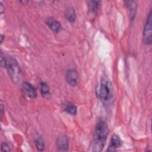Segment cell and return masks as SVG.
<instances>
[{
	"label": "cell",
	"mask_w": 152,
	"mask_h": 152,
	"mask_svg": "<svg viewBox=\"0 0 152 152\" xmlns=\"http://www.w3.org/2000/svg\"><path fill=\"white\" fill-rule=\"evenodd\" d=\"M109 134L107 125L104 120L99 119L97 122L93 137L92 148L94 151H101L105 145Z\"/></svg>",
	"instance_id": "obj_1"
},
{
	"label": "cell",
	"mask_w": 152,
	"mask_h": 152,
	"mask_svg": "<svg viewBox=\"0 0 152 152\" xmlns=\"http://www.w3.org/2000/svg\"><path fill=\"white\" fill-rule=\"evenodd\" d=\"M96 93L99 99L103 102L109 101L112 97V87L110 81L103 78L97 86Z\"/></svg>",
	"instance_id": "obj_2"
},
{
	"label": "cell",
	"mask_w": 152,
	"mask_h": 152,
	"mask_svg": "<svg viewBox=\"0 0 152 152\" xmlns=\"http://www.w3.org/2000/svg\"><path fill=\"white\" fill-rule=\"evenodd\" d=\"M7 59L6 68L11 80L15 83H20L23 79V72L15 58L9 56Z\"/></svg>",
	"instance_id": "obj_3"
},
{
	"label": "cell",
	"mask_w": 152,
	"mask_h": 152,
	"mask_svg": "<svg viewBox=\"0 0 152 152\" xmlns=\"http://www.w3.org/2000/svg\"><path fill=\"white\" fill-rule=\"evenodd\" d=\"M152 11L151 10L146 19L142 32V41L145 45H151L152 42Z\"/></svg>",
	"instance_id": "obj_4"
},
{
	"label": "cell",
	"mask_w": 152,
	"mask_h": 152,
	"mask_svg": "<svg viewBox=\"0 0 152 152\" xmlns=\"http://www.w3.org/2000/svg\"><path fill=\"white\" fill-rule=\"evenodd\" d=\"M22 90L24 94L29 98L34 99L37 96V91L35 88L28 82L23 83Z\"/></svg>",
	"instance_id": "obj_5"
},
{
	"label": "cell",
	"mask_w": 152,
	"mask_h": 152,
	"mask_svg": "<svg viewBox=\"0 0 152 152\" xmlns=\"http://www.w3.org/2000/svg\"><path fill=\"white\" fill-rule=\"evenodd\" d=\"M66 79L68 84L75 87L78 85V75L77 72L74 69H69L66 72Z\"/></svg>",
	"instance_id": "obj_6"
},
{
	"label": "cell",
	"mask_w": 152,
	"mask_h": 152,
	"mask_svg": "<svg viewBox=\"0 0 152 152\" xmlns=\"http://www.w3.org/2000/svg\"><path fill=\"white\" fill-rule=\"evenodd\" d=\"M46 23L48 27L55 33L59 32L62 28L60 23L53 17L48 18L46 20Z\"/></svg>",
	"instance_id": "obj_7"
},
{
	"label": "cell",
	"mask_w": 152,
	"mask_h": 152,
	"mask_svg": "<svg viewBox=\"0 0 152 152\" xmlns=\"http://www.w3.org/2000/svg\"><path fill=\"white\" fill-rule=\"evenodd\" d=\"M56 145L59 150L62 151L67 150L69 146V141L68 138L65 135L59 136L57 138Z\"/></svg>",
	"instance_id": "obj_8"
},
{
	"label": "cell",
	"mask_w": 152,
	"mask_h": 152,
	"mask_svg": "<svg viewBox=\"0 0 152 152\" xmlns=\"http://www.w3.org/2000/svg\"><path fill=\"white\" fill-rule=\"evenodd\" d=\"M122 146V141L120 137L118 135H113L112 137L110 140V144L107 150L109 151H113L115 148L121 147Z\"/></svg>",
	"instance_id": "obj_9"
},
{
	"label": "cell",
	"mask_w": 152,
	"mask_h": 152,
	"mask_svg": "<svg viewBox=\"0 0 152 152\" xmlns=\"http://www.w3.org/2000/svg\"><path fill=\"white\" fill-rule=\"evenodd\" d=\"M88 10L90 12L96 14L100 7V1H89L87 2Z\"/></svg>",
	"instance_id": "obj_10"
},
{
	"label": "cell",
	"mask_w": 152,
	"mask_h": 152,
	"mask_svg": "<svg viewBox=\"0 0 152 152\" xmlns=\"http://www.w3.org/2000/svg\"><path fill=\"white\" fill-rule=\"evenodd\" d=\"M65 16L68 21L70 23H74L76 18V14L74 9L71 7H68L65 12Z\"/></svg>",
	"instance_id": "obj_11"
},
{
	"label": "cell",
	"mask_w": 152,
	"mask_h": 152,
	"mask_svg": "<svg viewBox=\"0 0 152 152\" xmlns=\"http://www.w3.org/2000/svg\"><path fill=\"white\" fill-rule=\"evenodd\" d=\"M40 90L42 96L48 97L50 94V89L49 86L45 82H41L40 84Z\"/></svg>",
	"instance_id": "obj_12"
},
{
	"label": "cell",
	"mask_w": 152,
	"mask_h": 152,
	"mask_svg": "<svg viewBox=\"0 0 152 152\" xmlns=\"http://www.w3.org/2000/svg\"><path fill=\"white\" fill-rule=\"evenodd\" d=\"M126 6L128 9L129 11L130 15L131 16V18H134L135 15L136 11V4L135 1H126Z\"/></svg>",
	"instance_id": "obj_13"
},
{
	"label": "cell",
	"mask_w": 152,
	"mask_h": 152,
	"mask_svg": "<svg viewBox=\"0 0 152 152\" xmlns=\"http://www.w3.org/2000/svg\"><path fill=\"white\" fill-rule=\"evenodd\" d=\"M34 144L39 151H43L45 149V142L41 137H39L34 140Z\"/></svg>",
	"instance_id": "obj_14"
},
{
	"label": "cell",
	"mask_w": 152,
	"mask_h": 152,
	"mask_svg": "<svg viewBox=\"0 0 152 152\" xmlns=\"http://www.w3.org/2000/svg\"><path fill=\"white\" fill-rule=\"evenodd\" d=\"M64 110L69 114L72 115H75L77 114V107L72 104H65Z\"/></svg>",
	"instance_id": "obj_15"
},
{
	"label": "cell",
	"mask_w": 152,
	"mask_h": 152,
	"mask_svg": "<svg viewBox=\"0 0 152 152\" xmlns=\"http://www.w3.org/2000/svg\"><path fill=\"white\" fill-rule=\"evenodd\" d=\"M11 150L9 145L7 142H2L1 145V151H10Z\"/></svg>",
	"instance_id": "obj_16"
},
{
	"label": "cell",
	"mask_w": 152,
	"mask_h": 152,
	"mask_svg": "<svg viewBox=\"0 0 152 152\" xmlns=\"http://www.w3.org/2000/svg\"><path fill=\"white\" fill-rule=\"evenodd\" d=\"M7 65V59L2 56V54L1 55V66L3 68H6Z\"/></svg>",
	"instance_id": "obj_17"
},
{
	"label": "cell",
	"mask_w": 152,
	"mask_h": 152,
	"mask_svg": "<svg viewBox=\"0 0 152 152\" xmlns=\"http://www.w3.org/2000/svg\"><path fill=\"white\" fill-rule=\"evenodd\" d=\"M4 11H5V7H4V5L2 4V2H1L0 3V12L2 14Z\"/></svg>",
	"instance_id": "obj_18"
},
{
	"label": "cell",
	"mask_w": 152,
	"mask_h": 152,
	"mask_svg": "<svg viewBox=\"0 0 152 152\" xmlns=\"http://www.w3.org/2000/svg\"><path fill=\"white\" fill-rule=\"evenodd\" d=\"M1 118H2V115H3V106L1 104Z\"/></svg>",
	"instance_id": "obj_19"
},
{
	"label": "cell",
	"mask_w": 152,
	"mask_h": 152,
	"mask_svg": "<svg viewBox=\"0 0 152 152\" xmlns=\"http://www.w3.org/2000/svg\"><path fill=\"white\" fill-rule=\"evenodd\" d=\"M4 37H5V36H4V35L1 34V43H2V42H3V40H4Z\"/></svg>",
	"instance_id": "obj_20"
}]
</instances>
